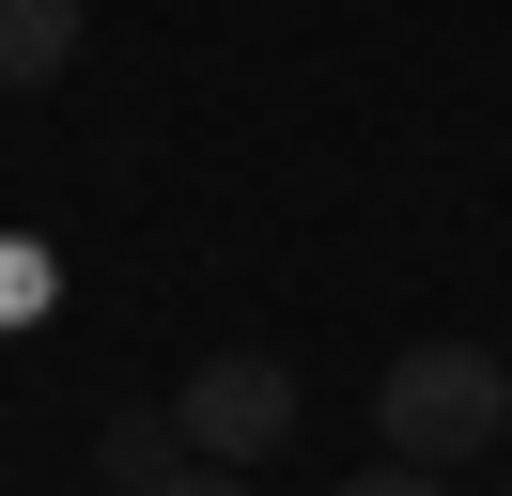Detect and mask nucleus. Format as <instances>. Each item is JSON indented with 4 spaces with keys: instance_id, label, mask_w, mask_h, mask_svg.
<instances>
[{
    "instance_id": "obj_3",
    "label": "nucleus",
    "mask_w": 512,
    "mask_h": 496,
    "mask_svg": "<svg viewBox=\"0 0 512 496\" xmlns=\"http://www.w3.org/2000/svg\"><path fill=\"white\" fill-rule=\"evenodd\" d=\"M78 62V0H0V93H47Z\"/></svg>"
},
{
    "instance_id": "obj_6",
    "label": "nucleus",
    "mask_w": 512,
    "mask_h": 496,
    "mask_svg": "<svg viewBox=\"0 0 512 496\" xmlns=\"http://www.w3.org/2000/svg\"><path fill=\"white\" fill-rule=\"evenodd\" d=\"M156 496H249V465H202V450H187V465H171Z\"/></svg>"
},
{
    "instance_id": "obj_2",
    "label": "nucleus",
    "mask_w": 512,
    "mask_h": 496,
    "mask_svg": "<svg viewBox=\"0 0 512 496\" xmlns=\"http://www.w3.org/2000/svg\"><path fill=\"white\" fill-rule=\"evenodd\" d=\"M171 419H187L202 465H264V450L295 434V372H280V357H202L187 388H171Z\"/></svg>"
},
{
    "instance_id": "obj_4",
    "label": "nucleus",
    "mask_w": 512,
    "mask_h": 496,
    "mask_svg": "<svg viewBox=\"0 0 512 496\" xmlns=\"http://www.w3.org/2000/svg\"><path fill=\"white\" fill-rule=\"evenodd\" d=\"M171 465H187V419H109V434H94V481H109V496H156Z\"/></svg>"
},
{
    "instance_id": "obj_1",
    "label": "nucleus",
    "mask_w": 512,
    "mask_h": 496,
    "mask_svg": "<svg viewBox=\"0 0 512 496\" xmlns=\"http://www.w3.org/2000/svg\"><path fill=\"white\" fill-rule=\"evenodd\" d=\"M373 434H388L404 465L497 450V434H512V357H497V341H404L388 388H373Z\"/></svg>"
},
{
    "instance_id": "obj_5",
    "label": "nucleus",
    "mask_w": 512,
    "mask_h": 496,
    "mask_svg": "<svg viewBox=\"0 0 512 496\" xmlns=\"http://www.w3.org/2000/svg\"><path fill=\"white\" fill-rule=\"evenodd\" d=\"M342 496H450V481H435V465H404V450H388V465H357Z\"/></svg>"
}]
</instances>
